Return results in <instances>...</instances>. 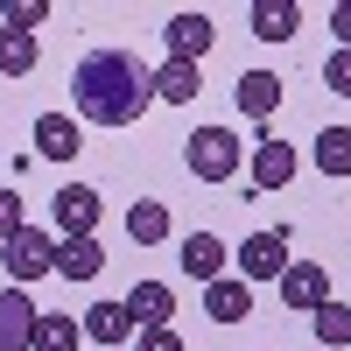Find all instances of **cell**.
I'll use <instances>...</instances> for the list:
<instances>
[{"mask_svg":"<svg viewBox=\"0 0 351 351\" xmlns=\"http://www.w3.org/2000/svg\"><path fill=\"white\" fill-rule=\"evenodd\" d=\"M71 106H77V120H92V127H134L141 112L155 106V71L141 64L134 49H92V56H77V71H71Z\"/></svg>","mask_w":351,"mask_h":351,"instance_id":"obj_1","label":"cell"},{"mask_svg":"<svg viewBox=\"0 0 351 351\" xmlns=\"http://www.w3.org/2000/svg\"><path fill=\"white\" fill-rule=\"evenodd\" d=\"M239 148H246V141L232 127H197L183 141V169L197 176V183H232V176H239Z\"/></svg>","mask_w":351,"mask_h":351,"instance_id":"obj_2","label":"cell"},{"mask_svg":"<svg viewBox=\"0 0 351 351\" xmlns=\"http://www.w3.org/2000/svg\"><path fill=\"white\" fill-rule=\"evenodd\" d=\"M0 267H8V288H28V281L56 274V232H43V225H21L14 239L0 246Z\"/></svg>","mask_w":351,"mask_h":351,"instance_id":"obj_3","label":"cell"},{"mask_svg":"<svg viewBox=\"0 0 351 351\" xmlns=\"http://www.w3.org/2000/svg\"><path fill=\"white\" fill-rule=\"evenodd\" d=\"M49 218H56V239H99V218H106V197L92 183H64L49 197Z\"/></svg>","mask_w":351,"mask_h":351,"instance_id":"obj_4","label":"cell"},{"mask_svg":"<svg viewBox=\"0 0 351 351\" xmlns=\"http://www.w3.org/2000/svg\"><path fill=\"white\" fill-rule=\"evenodd\" d=\"M295 239L274 225V232H253V239H239V281H281L288 267H295V253H288Z\"/></svg>","mask_w":351,"mask_h":351,"instance_id":"obj_5","label":"cell"},{"mask_svg":"<svg viewBox=\"0 0 351 351\" xmlns=\"http://www.w3.org/2000/svg\"><path fill=\"white\" fill-rule=\"evenodd\" d=\"M295 148H288V141H274V134H260L253 141V155H246V176H253V190H288L295 183Z\"/></svg>","mask_w":351,"mask_h":351,"instance_id":"obj_6","label":"cell"},{"mask_svg":"<svg viewBox=\"0 0 351 351\" xmlns=\"http://www.w3.org/2000/svg\"><path fill=\"white\" fill-rule=\"evenodd\" d=\"M43 309L28 302V288H0V351H36Z\"/></svg>","mask_w":351,"mask_h":351,"instance_id":"obj_7","label":"cell"},{"mask_svg":"<svg viewBox=\"0 0 351 351\" xmlns=\"http://www.w3.org/2000/svg\"><path fill=\"white\" fill-rule=\"evenodd\" d=\"M274 288H281V302H288V309H302V316H316V309L330 302V274L316 267V260H295V267H288Z\"/></svg>","mask_w":351,"mask_h":351,"instance_id":"obj_8","label":"cell"},{"mask_svg":"<svg viewBox=\"0 0 351 351\" xmlns=\"http://www.w3.org/2000/svg\"><path fill=\"white\" fill-rule=\"evenodd\" d=\"M162 43H169V56H183V64H197V56H204V49L218 43V28H211V14L183 8V14H169V21H162Z\"/></svg>","mask_w":351,"mask_h":351,"instance_id":"obj_9","label":"cell"},{"mask_svg":"<svg viewBox=\"0 0 351 351\" xmlns=\"http://www.w3.org/2000/svg\"><path fill=\"white\" fill-rule=\"evenodd\" d=\"M176 260H183V274H190V281H204V288H211V281H225L232 246L218 239V232H183V253H176Z\"/></svg>","mask_w":351,"mask_h":351,"instance_id":"obj_10","label":"cell"},{"mask_svg":"<svg viewBox=\"0 0 351 351\" xmlns=\"http://www.w3.org/2000/svg\"><path fill=\"white\" fill-rule=\"evenodd\" d=\"M77 324H84V337L106 344V351H120V344H134V337H141V324H134V309H127V302H92Z\"/></svg>","mask_w":351,"mask_h":351,"instance_id":"obj_11","label":"cell"},{"mask_svg":"<svg viewBox=\"0 0 351 351\" xmlns=\"http://www.w3.org/2000/svg\"><path fill=\"white\" fill-rule=\"evenodd\" d=\"M232 106H239L246 120L267 127L274 112H281V77H274V71H239V84H232Z\"/></svg>","mask_w":351,"mask_h":351,"instance_id":"obj_12","label":"cell"},{"mask_svg":"<svg viewBox=\"0 0 351 351\" xmlns=\"http://www.w3.org/2000/svg\"><path fill=\"white\" fill-rule=\"evenodd\" d=\"M127 309H134L141 330H169V324H176V288H169V281H134V288H127Z\"/></svg>","mask_w":351,"mask_h":351,"instance_id":"obj_13","label":"cell"},{"mask_svg":"<svg viewBox=\"0 0 351 351\" xmlns=\"http://www.w3.org/2000/svg\"><path fill=\"white\" fill-rule=\"evenodd\" d=\"M246 21H253V36H260V43H295L302 8H295V0H253Z\"/></svg>","mask_w":351,"mask_h":351,"instance_id":"obj_14","label":"cell"},{"mask_svg":"<svg viewBox=\"0 0 351 351\" xmlns=\"http://www.w3.org/2000/svg\"><path fill=\"white\" fill-rule=\"evenodd\" d=\"M204 316H211V324H246L253 316V281H211L204 288Z\"/></svg>","mask_w":351,"mask_h":351,"instance_id":"obj_15","label":"cell"},{"mask_svg":"<svg viewBox=\"0 0 351 351\" xmlns=\"http://www.w3.org/2000/svg\"><path fill=\"white\" fill-rule=\"evenodd\" d=\"M169 232H176V218H169V204H162V197L127 204V239H134V246H169Z\"/></svg>","mask_w":351,"mask_h":351,"instance_id":"obj_16","label":"cell"},{"mask_svg":"<svg viewBox=\"0 0 351 351\" xmlns=\"http://www.w3.org/2000/svg\"><path fill=\"white\" fill-rule=\"evenodd\" d=\"M77 148H84V134H77L71 112H43V120H36V155L43 162H71Z\"/></svg>","mask_w":351,"mask_h":351,"instance_id":"obj_17","label":"cell"},{"mask_svg":"<svg viewBox=\"0 0 351 351\" xmlns=\"http://www.w3.org/2000/svg\"><path fill=\"white\" fill-rule=\"evenodd\" d=\"M56 274L64 281H99L106 274V246L99 239H56Z\"/></svg>","mask_w":351,"mask_h":351,"instance_id":"obj_18","label":"cell"},{"mask_svg":"<svg viewBox=\"0 0 351 351\" xmlns=\"http://www.w3.org/2000/svg\"><path fill=\"white\" fill-rule=\"evenodd\" d=\"M197 92H204L197 64H183V56H162V64H155V99H169V106H190Z\"/></svg>","mask_w":351,"mask_h":351,"instance_id":"obj_19","label":"cell"},{"mask_svg":"<svg viewBox=\"0 0 351 351\" xmlns=\"http://www.w3.org/2000/svg\"><path fill=\"white\" fill-rule=\"evenodd\" d=\"M309 324H316V351H351V302H324V309H316L309 316Z\"/></svg>","mask_w":351,"mask_h":351,"instance_id":"obj_20","label":"cell"},{"mask_svg":"<svg viewBox=\"0 0 351 351\" xmlns=\"http://www.w3.org/2000/svg\"><path fill=\"white\" fill-rule=\"evenodd\" d=\"M309 162L344 183V176H351V127H324V134H316V148H309Z\"/></svg>","mask_w":351,"mask_h":351,"instance_id":"obj_21","label":"cell"},{"mask_svg":"<svg viewBox=\"0 0 351 351\" xmlns=\"http://www.w3.org/2000/svg\"><path fill=\"white\" fill-rule=\"evenodd\" d=\"M77 337H84V324H77V316L43 309V324H36V351H77Z\"/></svg>","mask_w":351,"mask_h":351,"instance_id":"obj_22","label":"cell"},{"mask_svg":"<svg viewBox=\"0 0 351 351\" xmlns=\"http://www.w3.org/2000/svg\"><path fill=\"white\" fill-rule=\"evenodd\" d=\"M28 71H36V36L0 28V77H28Z\"/></svg>","mask_w":351,"mask_h":351,"instance_id":"obj_23","label":"cell"},{"mask_svg":"<svg viewBox=\"0 0 351 351\" xmlns=\"http://www.w3.org/2000/svg\"><path fill=\"white\" fill-rule=\"evenodd\" d=\"M43 21H49V0H8L0 8V28H21V36H36Z\"/></svg>","mask_w":351,"mask_h":351,"instance_id":"obj_24","label":"cell"},{"mask_svg":"<svg viewBox=\"0 0 351 351\" xmlns=\"http://www.w3.org/2000/svg\"><path fill=\"white\" fill-rule=\"evenodd\" d=\"M324 84H330L337 99H351V49H330L324 56Z\"/></svg>","mask_w":351,"mask_h":351,"instance_id":"obj_25","label":"cell"},{"mask_svg":"<svg viewBox=\"0 0 351 351\" xmlns=\"http://www.w3.org/2000/svg\"><path fill=\"white\" fill-rule=\"evenodd\" d=\"M21 225H28V211H21V197H14V190H0V246H8V239H14Z\"/></svg>","mask_w":351,"mask_h":351,"instance_id":"obj_26","label":"cell"},{"mask_svg":"<svg viewBox=\"0 0 351 351\" xmlns=\"http://www.w3.org/2000/svg\"><path fill=\"white\" fill-rule=\"evenodd\" d=\"M134 351H183V330H176V324H169V330H141Z\"/></svg>","mask_w":351,"mask_h":351,"instance_id":"obj_27","label":"cell"},{"mask_svg":"<svg viewBox=\"0 0 351 351\" xmlns=\"http://www.w3.org/2000/svg\"><path fill=\"white\" fill-rule=\"evenodd\" d=\"M330 36H337V49H351V0L330 8Z\"/></svg>","mask_w":351,"mask_h":351,"instance_id":"obj_28","label":"cell"},{"mask_svg":"<svg viewBox=\"0 0 351 351\" xmlns=\"http://www.w3.org/2000/svg\"><path fill=\"white\" fill-rule=\"evenodd\" d=\"M120 351H134V344H120Z\"/></svg>","mask_w":351,"mask_h":351,"instance_id":"obj_29","label":"cell"},{"mask_svg":"<svg viewBox=\"0 0 351 351\" xmlns=\"http://www.w3.org/2000/svg\"><path fill=\"white\" fill-rule=\"evenodd\" d=\"M309 351H316V344H309Z\"/></svg>","mask_w":351,"mask_h":351,"instance_id":"obj_30","label":"cell"}]
</instances>
